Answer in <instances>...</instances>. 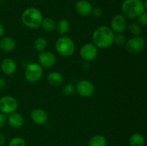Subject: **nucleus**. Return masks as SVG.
<instances>
[{
	"label": "nucleus",
	"mask_w": 147,
	"mask_h": 146,
	"mask_svg": "<svg viewBox=\"0 0 147 146\" xmlns=\"http://www.w3.org/2000/svg\"><path fill=\"white\" fill-rule=\"evenodd\" d=\"M24 117L20 113L14 112L7 117V123L13 128H20L24 125Z\"/></svg>",
	"instance_id": "4468645a"
},
{
	"label": "nucleus",
	"mask_w": 147,
	"mask_h": 146,
	"mask_svg": "<svg viewBox=\"0 0 147 146\" xmlns=\"http://www.w3.org/2000/svg\"><path fill=\"white\" fill-rule=\"evenodd\" d=\"M7 117L5 114L0 113V128H2L7 125Z\"/></svg>",
	"instance_id": "c85d7f7f"
},
{
	"label": "nucleus",
	"mask_w": 147,
	"mask_h": 146,
	"mask_svg": "<svg viewBox=\"0 0 147 146\" xmlns=\"http://www.w3.org/2000/svg\"><path fill=\"white\" fill-rule=\"evenodd\" d=\"M41 27L44 31H51L55 29L56 22L53 18L50 17H45L43 18L42 21L41 23Z\"/></svg>",
	"instance_id": "412c9836"
},
{
	"label": "nucleus",
	"mask_w": 147,
	"mask_h": 146,
	"mask_svg": "<svg viewBox=\"0 0 147 146\" xmlns=\"http://www.w3.org/2000/svg\"><path fill=\"white\" fill-rule=\"evenodd\" d=\"M6 84H6L5 80H4L3 77H0V90L5 88Z\"/></svg>",
	"instance_id": "7c9ffc66"
},
{
	"label": "nucleus",
	"mask_w": 147,
	"mask_h": 146,
	"mask_svg": "<svg viewBox=\"0 0 147 146\" xmlns=\"http://www.w3.org/2000/svg\"><path fill=\"white\" fill-rule=\"evenodd\" d=\"M114 34L110 27L101 25L97 27L93 31L92 36L93 43L98 48H108L113 44Z\"/></svg>",
	"instance_id": "f257e3e1"
},
{
	"label": "nucleus",
	"mask_w": 147,
	"mask_h": 146,
	"mask_svg": "<svg viewBox=\"0 0 147 146\" xmlns=\"http://www.w3.org/2000/svg\"><path fill=\"white\" fill-rule=\"evenodd\" d=\"M129 29L130 32L134 36H140L142 33V28L140 25L136 23H131L129 25Z\"/></svg>",
	"instance_id": "393cba45"
},
{
	"label": "nucleus",
	"mask_w": 147,
	"mask_h": 146,
	"mask_svg": "<svg viewBox=\"0 0 147 146\" xmlns=\"http://www.w3.org/2000/svg\"><path fill=\"white\" fill-rule=\"evenodd\" d=\"M107 139L103 135L93 136L88 141V146H107Z\"/></svg>",
	"instance_id": "6ab92c4d"
},
{
	"label": "nucleus",
	"mask_w": 147,
	"mask_h": 146,
	"mask_svg": "<svg viewBox=\"0 0 147 146\" xmlns=\"http://www.w3.org/2000/svg\"><path fill=\"white\" fill-rule=\"evenodd\" d=\"M127 21L123 14H116L111 21V27L112 31L115 33H122L126 28Z\"/></svg>",
	"instance_id": "9b49d317"
},
{
	"label": "nucleus",
	"mask_w": 147,
	"mask_h": 146,
	"mask_svg": "<svg viewBox=\"0 0 147 146\" xmlns=\"http://www.w3.org/2000/svg\"><path fill=\"white\" fill-rule=\"evenodd\" d=\"M16 42L11 37H4L0 40V49L4 52H11L15 48Z\"/></svg>",
	"instance_id": "dca6fc26"
},
{
	"label": "nucleus",
	"mask_w": 147,
	"mask_h": 146,
	"mask_svg": "<svg viewBox=\"0 0 147 146\" xmlns=\"http://www.w3.org/2000/svg\"><path fill=\"white\" fill-rule=\"evenodd\" d=\"M2 1H3V0H0V3H1Z\"/></svg>",
	"instance_id": "72a5a7b5"
},
{
	"label": "nucleus",
	"mask_w": 147,
	"mask_h": 146,
	"mask_svg": "<svg viewBox=\"0 0 147 146\" xmlns=\"http://www.w3.org/2000/svg\"><path fill=\"white\" fill-rule=\"evenodd\" d=\"M42 67L39 63H30L26 67L24 71V77L27 82H36L42 78Z\"/></svg>",
	"instance_id": "39448f33"
},
{
	"label": "nucleus",
	"mask_w": 147,
	"mask_h": 146,
	"mask_svg": "<svg viewBox=\"0 0 147 146\" xmlns=\"http://www.w3.org/2000/svg\"><path fill=\"white\" fill-rule=\"evenodd\" d=\"M146 47V42L144 37L141 36H134L127 40L125 47L128 52L131 54H138L144 50Z\"/></svg>",
	"instance_id": "423d86ee"
},
{
	"label": "nucleus",
	"mask_w": 147,
	"mask_h": 146,
	"mask_svg": "<svg viewBox=\"0 0 147 146\" xmlns=\"http://www.w3.org/2000/svg\"><path fill=\"white\" fill-rule=\"evenodd\" d=\"M98 47L93 43L83 44L80 50V55L84 61L90 62L94 60L98 55Z\"/></svg>",
	"instance_id": "6e6552de"
},
{
	"label": "nucleus",
	"mask_w": 147,
	"mask_h": 146,
	"mask_svg": "<svg viewBox=\"0 0 147 146\" xmlns=\"http://www.w3.org/2000/svg\"><path fill=\"white\" fill-rule=\"evenodd\" d=\"M70 22L67 19H60L56 23L55 29L59 34L62 36H64L65 34H67L68 31L70 30Z\"/></svg>",
	"instance_id": "a211bd4d"
},
{
	"label": "nucleus",
	"mask_w": 147,
	"mask_h": 146,
	"mask_svg": "<svg viewBox=\"0 0 147 146\" xmlns=\"http://www.w3.org/2000/svg\"><path fill=\"white\" fill-rule=\"evenodd\" d=\"M144 10L142 0H124L121 4L123 15L129 19L137 18Z\"/></svg>",
	"instance_id": "7ed1b4c3"
},
{
	"label": "nucleus",
	"mask_w": 147,
	"mask_h": 146,
	"mask_svg": "<svg viewBox=\"0 0 147 146\" xmlns=\"http://www.w3.org/2000/svg\"><path fill=\"white\" fill-rule=\"evenodd\" d=\"M76 91V87L73 85V83H67L64 85L63 88V92L65 96H70Z\"/></svg>",
	"instance_id": "a878e982"
},
{
	"label": "nucleus",
	"mask_w": 147,
	"mask_h": 146,
	"mask_svg": "<svg viewBox=\"0 0 147 146\" xmlns=\"http://www.w3.org/2000/svg\"><path fill=\"white\" fill-rule=\"evenodd\" d=\"M129 144L131 146H144V137L140 133H134L129 138Z\"/></svg>",
	"instance_id": "aec40b11"
},
{
	"label": "nucleus",
	"mask_w": 147,
	"mask_h": 146,
	"mask_svg": "<svg viewBox=\"0 0 147 146\" xmlns=\"http://www.w3.org/2000/svg\"><path fill=\"white\" fill-rule=\"evenodd\" d=\"M18 107V102L14 97L10 95L3 96L0 98V113L9 115L16 112Z\"/></svg>",
	"instance_id": "0eeeda50"
},
{
	"label": "nucleus",
	"mask_w": 147,
	"mask_h": 146,
	"mask_svg": "<svg viewBox=\"0 0 147 146\" xmlns=\"http://www.w3.org/2000/svg\"><path fill=\"white\" fill-rule=\"evenodd\" d=\"M93 6L87 0H79L75 4L76 12L81 16H88L91 14Z\"/></svg>",
	"instance_id": "ddd939ff"
},
{
	"label": "nucleus",
	"mask_w": 147,
	"mask_h": 146,
	"mask_svg": "<svg viewBox=\"0 0 147 146\" xmlns=\"http://www.w3.org/2000/svg\"><path fill=\"white\" fill-rule=\"evenodd\" d=\"M21 19L25 27L30 29H37L41 25L43 15L35 7H29L22 12Z\"/></svg>",
	"instance_id": "f03ea898"
},
{
	"label": "nucleus",
	"mask_w": 147,
	"mask_h": 146,
	"mask_svg": "<svg viewBox=\"0 0 147 146\" xmlns=\"http://www.w3.org/2000/svg\"><path fill=\"white\" fill-rule=\"evenodd\" d=\"M47 46V42L45 37H37L34 42V48L36 51L41 52L45 51Z\"/></svg>",
	"instance_id": "4be33fe9"
},
{
	"label": "nucleus",
	"mask_w": 147,
	"mask_h": 146,
	"mask_svg": "<svg viewBox=\"0 0 147 146\" xmlns=\"http://www.w3.org/2000/svg\"><path fill=\"white\" fill-rule=\"evenodd\" d=\"M39 64L45 68L53 67L57 62L55 54L50 51H43L38 54Z\"/></svg>",
	"instance_id": "9d476101"
},
{
	"label": "nucleus",
	"mask_w": 147,
	"mask_h": 146,
	"mask_svg": "<svg viewBox=\"0 0 147 146\" xmlns=\"http://www.w3.org/2000/svg\"><path fill=\"white\" fill-rule=\"evenodd\" d=\"M55 48L60 55L64 57H69L74 54L76 44L70 37L62 36L55 42Z\"/></svg>",
	"instance_id": "20e7f679"
},
{
	"label": "nucleus",
	"mask_w": 147,
	"mask_h": 146,
	"mask_svg": "<svg viewBox=\"0 0 147 146\" xmlns=\"http://www.w3.org/2000/svg\"><path fill=\"white\" fill-rule=\"evenodd\" d=\"M30 118L34 124L42 125L47 122L48 116L43 109L36 108L30 113Z\"/></svg>",
	"instance_id": "f8f14e48"
},
{
	"label": "nucleus",
	"mask_w": 147,
	"mask_h": 146,
	"mask_svg": "<svg viewBox=\"0 0 147 146\" xmlns=\"http://www.w3.org/2000/svg\"><path fill=\"white\" fill-rule=\"evenodd\" d=\"M138 22L142 26H147V11H144L137 17Z\"/></svg>",
	"instance_id": "bb28decb"
},
{
	"label": "nucleus",
	"mask_w": 147,
	"mask_h": 146,
	"mask_svg": "<svg viewBox=\"0 0 147 146\" xmlns=\"http://www.w3.org/2000/svg\"><path fill=\"white\" fill-rule=\"evenodd\" d=\"M126 37L124 34L121 33H116L114 34V38H113V42L119 46L125 45L126 42Z\"/></svg>",
	"instance_id": "b1692460"
},
{
	"label": "nucleus",
	"mask_w": 147,
	"mask_h": 146,
	"mask_svg": "<svg viewBox=\"0 0 147 146\" xmlns=\"http://www.w3.org/2000/svg\"><path fill=\"white\" fill-rule=\"evenodd\" d=\"M9 146H27L25 140L21 137H14L9 141Z\"/></svg>",
	"instance_id": "5701e85b"
},
{
	"label": "nucleus",
	"mask_w": 147,
	"mask_h": 146,
	"mask_svg": "<svg viewBox=\"0 0 147 146\" xmlns=\"http://www.w3.org/2000/svg\"><path fill=\"white\" fill-rule=\"evenodd\" d=\"M4 31H5V29H4V25L0 23V38H1V37L3 36V34H4Z\"/></svg>",
	"instance_id": "2f4dec72"
},
{
	"label": "nucleus",
	"mask_w": 147,
	"mask_h": 146,
	"mask_svg": "<svg viewBox=\"0 0 147 146\" xmlns=\"http://www.w3.org/2000/svg\"><path fill=\"white\" fill-rule=\"evenodd\" d=\"M143 2H144V8L147 10V0H144Z\"/></svg>",
	"instance_id": "473e14b6"
},
{
	"label": "nucleus",
	"mask_w": 147,
	"mask_h": 146,
	"mask_svg": "<svg viewBox=\"0 0 147 146\" xmlns=\"http://www.w3.org/2000/svg\"><path fill=\"white\" fill-rule=\"evenodd\" d=\"M76 91L83 97H90L94 93L95 87L93 83L87 80H83L77 83Z\"/></svg>",
	"instance_id": "1a4fd4ad"
},
{
	"label": "nucleus",
	"mask_w": 147,
	"mask_h": 146,
	"mask_svg": "<svg viewBox=\"0 0 147 146\" xmlns=\"http://www.w3.org/2000/svg\"><path fill=\"white\" fill-rule=\"evenodd\" d=\"M91 14H93V17H96V18H99L103 14V10L100 7H95V8H93V9H92Z\"/></svg>",
	"instance_id": "cd10ccee"
},
{
	"label": "nucleus",
	"mask_w": 147,
	"mask_h": 146,
	"mask_svg": "<svg viewBox=\"0 0 147 146\" xmlns=\"http://www.w3.org/2000/svg\"><path fill=\"white\" fill-rule=\"evenodd\" d=\"M47 81L52 86H60L63 82V76L57 71H53L49 73L47 75Z\"/></svg>",
	"instance_id": "f3484780"
},
{
	"label": "nucleus",
	"mask_w": 147,
	"mask_h": 146,
	"mask_svg": "<svg viewBox=\"0 0 147 146\" xmlns=\"http://www.w3.org/2000/svg\"><path fill=\"white\" fill-rule=\"evenodd\" d=\"M6 143L5 136L3 133H0V146H4Z\"/></svg>",
	"instance_id": "c756f323"
},
{
	"label": "nucleus",
	"mask_w": 147,
	"mask_h": 146,
	"mask_svg": "<svg viewBox=\"0 0 147 146\" xmlns=\"http://www.w3.org/2000/svg\"><path fill=\"white\" fill-rule=\"evenodd\" d=\"M1 70L4 74L10 75L15 72L16 70H17V64L12 59L6 58L1 62Z\"/></svg>",
	"instance_id": "2eb2a0df"
}]
</instances>
